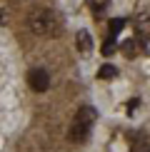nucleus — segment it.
Returning a JSON list of instances; mask_svg holds the SVG:
<instances>
[{"instance_id": "nucleus-13", "label": "nucleus", "mask_w": 150, "mask_h": 152, "mask_svg": "<svg viewBox=\"0 0 150 152\" xmlns=\"http://www.w3.org/2000/svg\"><path fill=\"white\" fill-rule=\"evenodd\" d=\"M138 102H140V100H138V97H135V100H128V105H125V107H128V112H133L135 107H138Z\"/></svg>"}, {"instance_id": "nucleus-1", "label": "nucleus", "mask_w": 150, "mask_h": 152, "mask_svg": "<svg viewBox=\"0 0 150 152\" xmlns=\"http://www.w3.org/2000/svg\"><path fill=\"white\" fill-rule=\"evenodd\" d=\"M28 28H30V33H35L40 37H55V35H60L62 23H60V15L55 10L38 8L28 15Z\"/></svg>"}, {"instance_id": "nucleus-9", "label": "nucleus", "mask_w": 150, "mask_h": 152, "mask_svg": "<svg viewBox=\"0 0 150 152\" xmlns=\"http://www.w3.org/2000/svg\"><path fill=\"white\" fill-rule=\"evenodd\" d=\"M115 67H112V65H103V67H100V70H98V77L100 80H110V77H115Z\"/></svg>"}, {"instance_id": "nucleus-8", "label": "nucleus", "mask_w": 150, "mask_h": 152, "mask_svg": "<svg viewBox=\"0 0 150 152\" xmlns=\"http://www.w3.org/2000/svg\"><path fill=\"white\" fill-rule=\"evenodd\" d=\"M75 117H78V120H83V122H88V125H93V120L98 117V112L93 110L90 105H83L78 112H75Z\"/></svg>"}, {"instance_id": "nucleus-3", "label": "nucleus", "mask_w": 150, "mask_h": 152, "mask_svg": "<svg viewBox=\"0 0 150 152\" xmlns=\"http://www.w3.org/2000/svg\"><path fill=\"white\" fill-rule=\"evenodd\" d=\"M88 132H90V125L75 117L73 122H70V130H68V137H70V142H85V140H88Z\"/></svg>"}, {"instance_id": "nucleus-10", "label": "nucleus", "mask_w": 150, "mask_h": 152, "mask_svg": "<svg viewBox=\"0 0 150 152\" xmlns=\"http://www.w3.org/2000/svg\"><path fill=\"white\" fill-rule=\"evenodd\" d=\"M123 25H125L123 18H112V20H110V35H118L123 30Z\"/></svg>"}, {"instance_id": "nucleus-2", "label": "nucleus", "mask_w": 150, "mask_h": 152, "mask_svg": "<svg viewBox=\"0 0 150 152\" xmlns=\"http://www.w3.org/2000/svg\"><path fill=\"white\" fill-rule=\"evenodd\" d=\"M28 85L33 87L35 92H45L50 87V75L45 67H33V70L28 72Z\"/></svg>"}, {"instance_id": "nucleus-4", "label": "nucleus", "mask_w": 150, "mask_h": 152, "mask_svg": "<svg viewBox=\"0 0 150 152\" xmlns=\"http://www.w3.org/2000/svg\"><path fill=\"white\" fill-rule=\"evenodd\" d=\"M130 152H150V140L143 132H133L130 135Z\"/></svg>"}, {"instance_id": "nucleus-11", "label": "nucleus", "mask_w": 150, "mask_h": 152, "mask_svg": "<svg viewBox=\"0 0 150 152\" xmlns=\"http://www.w3.org/2000/svg\"><path fill=\"white\" fill-rule=\"evenodd\" d=\"M115 40H112V37H108V40H105L103 42V55H112V53H115Z\"/></svg>"}, {"instance_id": "nucleus-14", "label": "nucleus", "mask_w": 150, "mask_h": 152, "mask_svg": "<svg viewBox=\"0 0 150 152\" xmlns=\"http://www.w3.org/2000/svg\"><path fill=\"white\" fill-rule=\"evenodd\" d=\"M0 23H3V12H0Z\"/></svg>"}, {"instance_id": "nucleus-12", "label": "nucleus", "mask_w": 150, "mask_h": 152, "mask_svg": "<svg viewBox=\"0 0 150 152\" xmlns=\"http://www.w3.org/2000/svg\"><path fill=\"white\" fill-rule=\"evenodd\" d=\"M108 3H110V0H88V5H90L93 10H103Z\"/></svg>"}, {"instance_id": "nucleus-5", "label": "nucleus", "mask_w": 150, "mask_h": 152, "mask_svg": "<svg viewBox=\"0 0 150 152\" xmlns=\"http://www.w3.org/2000/svg\"><path fill=\"white\" fill-rule=\"evenodd\" d=\"M75 45H78V50L83 55H88V53H90V48H93L90 33H88V30H78V35H75Z\"/></svg>"}, {"instance_id": "nucleus-7", "label": "nucleus", "mask_w": 150, "mask_h": 152, "mask_svg": "<svg viewBox=\"0 0 150 152\" xmlns=\"http://www.w3.org/2000/svg\"><path fill=\"white\" fill-rule=\"evenodd\" d=\"M120 48H123V55H125V58H135V55L140 53L143 42H140V40H138V37H135V40H125V42H123Z\"/></svg>"}, {"instance_id": "nucleus-6", "label": "nucleus", "mask_w": 150, "mask_h": 152, "mask_svg": "<svg viewBox=\"0 0 150 152\" xmlns=\"http://www.w3.org/2000/svg\"><path fill=\"white\" fill-rule=\"evenodd\" d=\"M135 30H138V40H145V37H150V18L148 15H138L135 20Z\"/></svg>"}]
</instances>
